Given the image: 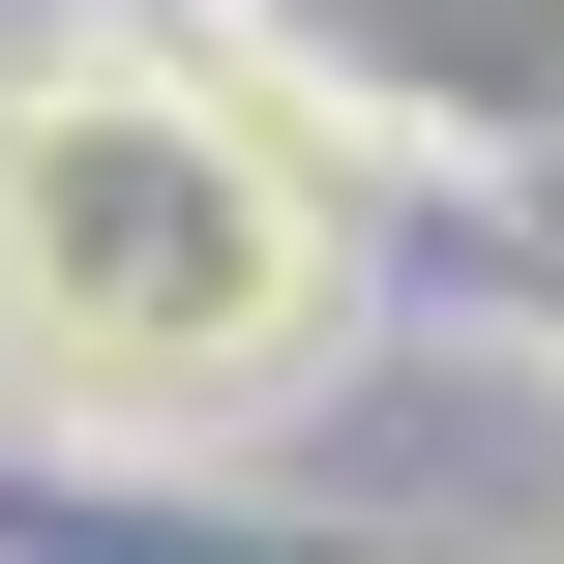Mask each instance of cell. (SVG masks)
<instances>
[{
  "instance_id": "obj_1",
  "label": "cell",
  "mask_w": 564,
  "mask_h": 564,
  "mask_svg": "<svg viewBox=\"0 0 564 564\" xmlns=\"http://www.w3.org/2000/svg\"><path fill=\"white\" fill-rule=\"evenodd\" d=\"M0 268H30V327H59V357H238V327L297 297V208H268L208 119L59 89V119L0 149Z\"/></svg>"
}]
</instances>
